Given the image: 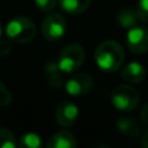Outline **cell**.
<instances>
[{"instance_id": "cell-6", "label": "cell", "mask_w": 148, "mask_h": 148, "mask_svg": "<svg viewBox=\"0 0 148 148\" xmlns=\"http://www.w3.org/2000/svg\"><path fill=\"white\" fill-rule=\"evenodd\" d=\"M66 33V21L59 13H49L42 23V34L47 40H59Z\"/></svg>"}, {"instance_id": "cell-20", "label": "cell", "mask_w": 148, "mask_h": 148, "mask_svg": "<svg viewBox=\"0 0 148 148\" xmlns=\"http://www.w3.org/2000/svg\"><path fill=\"white\" fill-rule=\"evenodd\" d=\"M140 120L142 122L144 123L146 126H148V103L142 108V112H140Z\"/></svg>"}, {"instance_id": "cell-17", "label": "cell", "mask_w": 148, "mask_h": 148, "mask_svg": "<svg viewBox=\"0 0 148 148\" xmlns=\"http://www.w3.org/2000/svg\"><path fill=\"white\" fill-rule=\"evenodd\" d=\"M10 101H12V94L5 87V84L0 81V107H7V105L10 104Z\"/></svg>"}, {"instance_id": "cell-18", "label": "cell", "mask_w": 148, "mask_h": 148, "mask_svg": "<svg viewBox=\"0 0 148 148\" xmlns=\"http://www.w3.org/2000/svg\"><path fill=\"white\" fill-rule=\"evenodd\" d=\"M35 5L42 12H52L57 5V0H35Z\"/></svg>"}, {"instance_id": "cell-7", "label": "cell", "mask_w": 148, "mask_h": 148, "mask_svg": "<svg viewBox=\"0 0 148 148\" xmlns=\"http://www.w3.org/2000/svg\"><path fill=\"white\" fill-rule=\"evenodd\" d=\"M92 86H94V79L88 73H78L66 81L65 91L70 96H83L91 91Z\"/></svg>"}, {"instance_id": "cell-14", "label": "cell", "mask_w": 148, "mask_h": 148, "mask_svg": "<svg viewBox=\"0 0 148 148\" xmlns=\"http://www.w3.org/2000/svg\"><path fill=\"white\" fill-rule=\"evenodd\" d=\"M17 144L18 143L12 131L0 127V148H16Z\"/></svg>"}, {"instance_id": "cell-4", "label": "cell", "mask_w": 148, "mask_h": 148, "mask_svg": "<svg viewBox=\"0 0 148 148\" xmlns=\"http://www.w3.org/2000/svg\"><path fill=\"white\" fill-rule=\"evenodd\" d=\"M84 57H86V52L83 47L73 43L62 48L56 64L61 73H73L82 66Z\"/></svg>"}, {"instance_id": "cell-21", "label": "cell", "mask_w": 148, "mask_h": 148, "mask_svg": "<svg viewBox=\"0 0 148 148\" xmlns=\"http://www.w3.org/2000/svg\"><path fill=\"white\" fill-rule=\"evenodd\" d=\"M142 146L144 148H148V130L143 134V136H142Z\"/></svg>"}, {"instance_id": "cell-2", "label": "cell", "mask_w": 148, "mask_h": 148, "mask_svg": "<svg viewBox=\"0 0 148 148\" xmlns=\"http://www.w3.org/2000/svg\"><path fill=\"white\" fill-rule=\"evenodd\" d=\"M8 39L16 43H27L33 40L36 34L34 22L27 17H16L8 22L5 27Z\"/></svg>"}, {"instance_id": "cell-11", "label": "cell", "mask_w": 148, "mask_h": 148, "mask_svg": "<svg viewBox=\"0 0 148 148\" xmlns=\"http://www.w3.org/2000/svg\"><path fill=\"white\" fill-rule=\"evenodd\" d=\"M92 0H60V7L65 13L81 14L90 7Z\"/></svg>"}, {"instance_id": "cell-1", "label": "cell", "mask_w": 148, "mask_h": 148, "mask_svg": "<svg viewBox=\"0 0 148 148\" xmlns=\"http://www.w3.org/2000/svg\"><path fill=\"white\" fill-rule=\"evenodd\" d=\"M125 61V52L116 40H105L95 49V62L103 72L112 73L118 70Z\"/></svg>"}, {"instance_id": "cell-22", "label": "cell", "mask_w": 148, "mask_h": 148, "mask_svg": "<svg viewBox=\"0 0 148 148\" xmlns=\"http://www.w3.org/2000/svg\"><path fill=\"white\" fill-rule=\"evenodd\" d=\"M0 36H1V26H0Z\"/></svg>"}, {"instance_id": "cell-12", "label": "cell", "mask_w": 148, "mask_h": 148, "mask_svg": "<svg viewBox=\"0 0 148 148\" xmlns=\"http://www.w3.org/2000/svg\"><path fill=\"white\" fill-rule=\"evenodd\" d=\"M117 129L123 133L125 135H129L130 138H134L139 133V126L136 125V121L130 117H123L117 121Z\"/></svg>"}, {"instance_id": "cell-10", "label": "cell", "mask_w": 148, "mask_h": 148, "mask_svg": "<svg viewBox=\"0 0 148 148\" xmlns=\"http://www.w3.org/2000/svg\"><path fill=\"white\" fill-rule=\"evenodd\" d=\"M77 147L75 138L72 133L66 130L57 131L47 142V148H74Z\"/></svg>"}, {"instance_id": "cell-3", "label": "cell", "mask_w": 148, "mask_h": 148, "mask_svg": "<svg viewBox=\"0 0 148 148\" xmlns=\"http://www.w3.org/2000/svg\"><path fill=\"white\" fill-rule=\"evenodd\" d=\"M110 100L116 109L121 112H131L139 104V92L135 87L129 84H120L114 87L110 94Z\"/></svg>"}, {"instance_id": "cell-16", "label": "cell", "mask_w": 148, "mask_h": 148, "mask_svg": "<svg viewBox=\"0 0 148 148\" xmlns=\"http://www.w3.org/2000/svg\"><path fill=\"white\" fill-rule=\"evenodd\" d=\"M135 12L138 14L139 21L148 23V0H139L136 4Z\"/></svg>"}, {"instance_id": "cell-5", "label": "cell", "mask_w": 148, "mask_h": 148, "mask_svg": "<svg viewBox=\"0 0 148 148\" xmlns=\"http://www.w3.org/2000/svg\"><path fill=\"white\" fill-rule=\"evenodd\" d=\"M126 46L129 51L135 55L148 51V27L146 25H134L126 34Z\"/></svg>"}, {"instance_id": "cell-9", "label": "cell", "mask_w": 148, "mask_h": 148, "mask_svg": "<svg viewBox=\"0 0 148 148\" xmlns=\"http://www.w3.org/2000/svg\"><path fill=\"white\" fill-rule=\"evenodd\" d=\"M121 77H122V79L126 81L127 83L136 84V83H140V82H143L144 79H146L147 70H146V68L143 66V64L133 61V62H129V64L122 69Z\"/></svg>"}, {"instance_id": "cell-13", "label": "cell", "mask_w": 148, "mask_h": 148, "mask_svg": "<svg viewBox=\"0 0 148 148\" xmlns=\"http://www.w3.org/2000/svg\"><path fill=\"white\" fill-rule=\"evenodd\" d=\"M138 14H136L135 10L125 8V9H121L117 14V21L122 27L130 29L131 26L136 25V21H138Z\"/></svg>"}, {"instance_id": "cell-15", "label": "cell", "mask_w": 148, "mask_h": 148, "mask_svg": "<svg viewBox=\"0 0 148 148\" xmlns=\"http://www.w3.org/2000/svg\"><path fill=\"white\" fill-rule=\"evenodd\" d=\"M20 144L21 147L25 148H38L42 146V139L39 135L34 133H27L20 139Z\"/></svg>"}, {"instance_id": "cell-8", "label": "cell", "mask_w": 148, "mask_h": 148, "mask_svg": "<svg viewBox=\"0 0 148 148\" xmlns=\"http://www.w3.org/2000/svg\"><path fill=\"white\" fill-rule=\"evenodd\" d=\"M79 110L75 104L70 101H64L56 109V121L62 127H69L77 121Z\"/></svg>"}, {"instance_id": "cell-19", "label": "cell", "mask_w": 148, "mask_h": 148, "mask_svg": "<svg viewBox=\"0 0 148 148\" xmlns=\"http://www.w3.org/2000/svg\"><path fill=\"white\" fill-rule=\"evenodd\" d=\"M10 51H12V46L9 42L0 39V56H7V55H9Z\"/></svg>"}]
</instances>
